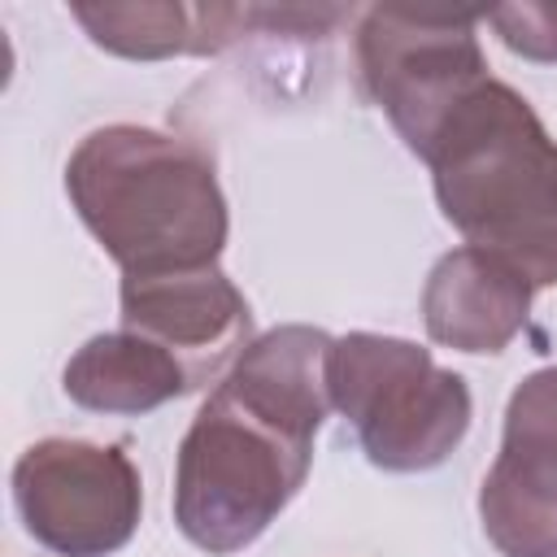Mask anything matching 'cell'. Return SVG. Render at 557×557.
<instances>
[{
    "instance_id": "1",
    "label": "cell",
    "mask_w": 557,
    "mask_h": 557,
    "mask_svg": "<svg viewBox=\"0 0 557 557\" xmlns=\"http://www.w3.org/2000/svg\"><path fill=\"white\" fill-rule=\"evenodd\" d=\"M326 352V331L278 326L209 392L174 466V522L196 548H248L300 492L331 409Z\"/></svg>"
},
{
    "instance_id": "7",
    "label": "cell",
    "mask_w": 557,
    "mask_h": 557,
    "mask_svg": "<svg viewBox=\"0 0 557 557\" xmlns=\"http://www.w3.org/2000/svg\"><path fill=\"white\" fill-rule=\"evenodd\" d=\"M479 518L505 557H557V366L513 387Z\"/></svg>"
},
{
    "instance_id": "9",
    "label": "cell",
    "mask_w": 557,
    "mask_h": 557,
    "mask_svg": "<svg viewBox=\"0 0 557 557\" xmlns=\"http://www.w3.org/2000/svg\"><path fill=\"white\" fill-rule=\"evenodd\" d=\"M87 35L135 61L222 52L244 30H326L344 9H257V4H74Z\"/></svg>"
},
{
    "instance_id": "2",
    "label": "cell",
    "mask_w": 557,
    "mask_h": 557,
    "mask_svg": "<svg viewBox=\"0 0 557 557\" xmlns=\"http://www.w3.org/2000/svg\"><path fill=\"white\" fill-rule=\"evenodd\" d=\"M65 191L122 278L218 265L226 200L209 152L191 139L131 122L100 126L74 148Z\"/></svg>"
},
{
    "instance_id": "6",
    "label": "cell",
    "mask_w": 557,
    "mask_h": 557,
    "mask_svg": "<svg viewBox=\"0 0 557 557\" xmlns=\"http://www.w3.org/2000/svg\"><path fill=\"white\" fill-rule=\"evenodd\" d=\"M13 500L26 531L61 557L117 553L144 509L139 470L117 444L39 440L13 466Z\"/></svg>"
},
{
    "instance_id": "11",
    "label": "cell",
    "mask_w": 557,
    "mask_h": 557,
    "mask_svg": "<svg viewBox=\"0 0 557 557\" xmlns=\"http://www.w3.org/2000/svg\"><path fill=\"white\" fill-rule=\"evenodd\" d=\"M183 392H191L187 366L126 326L87 339L65 366V396L96 413H148Z\"/></svg>"
},
{
    "instance_id": "12",
    "label": "cell",
    "mask_w": 557,
    "mask_h": 557,
    "mask_svg": "<svg viewBox=\"0 0 557 557\" xmlns=\"http://www.w3.org/2000/svg\"><path fill=\"white\" fill-rule=\"evenodd\" d=\"M509 52L527 61H557V4H500L483 13Z\"/></svg>"
},
{
    "instance_id": "5",
    "label": "cell",
    "mask_w": 557,
    "mask_h": 557,
    "mask_svg": "<svg viewBox=\"0 0 557 557\" xmlns=\"http://www.w3.org/2000/svg\"><path fill=\"white\" fill-rule=\"evenodd\" d=\"M474 9L374 4L357 26V70L400 139L426 157L444 117L487 83Z\"/></svg>"
},
{
    "instance_id": "4",
    "label": "cell",
    "mask_w": 557,
    "mask_h": 557,
    "mask_svg": "<svg viewBox=\"0 0 557 557\" xmlns=\"http://www.w3.org/2000/svg\"><path fill=\"white\" fill-rule=\"evenodd\" d=\"M326 396L352 422L366 457L396 474L440 466L470 426L466 379L396 335L352 331L331 339Z\"/></svg>"
},
{
    "instance_id": "10",
    "label": "cell",
    "mask_w": 557,
    "mask_h": 557,
    "mask_svg": "<svg viewBox=\"0 0 557 557\" xmlns=\"http://www.w3.org/2000/svg\"><path fill=\"white\" fill-rule=\"evenodd\" d=\"M531 292L522 270L466 244L435 261L422 292V318L435 344L457 352H500L527 326Z\"/></svg>"
},
{
    "instance_id": "3",
    "label": "cell",
    "mask_w": 557,
    "mask_h": 557,
    "mask_svg": "<svg viewBox=\"0 0 557 557\" xmlns=\"http://www.w3.org/2000/svg\"><path fill=\"white\" fill-rule=\"evenodd\" d=\"M422 161L470 248L509 261L531 287L557 283V139L509 83H479Z\"/></svg>"
},
{
    "instance_id": "8",
    "label": "cell",
    "mask_w": 557,
    "mask_h": 557,
    "mask_svg": "<svg viewBox=\"0 0 557 557\" xmlns=\"http://www.w3.org/2000/svg\"><path fill=\"white\" fill-rule=\"evenodd\" d=\"M122 326L170 348L191 387L218 379L252 344L248 300L218 265L122 278Z\"/></svg>"
}]
</instances>
